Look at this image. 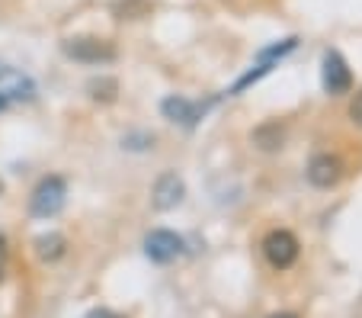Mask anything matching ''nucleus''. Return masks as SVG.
<instances>
[{
    "label": "nucleus",
    "instance_id": "nucleus-17",
    "mask_svg": "<svg viewBox=\"0 0 362 318\" xmlns=\"http://www.w3.org/2000/svg\"><path fill=\"white\" fill-rule=\"evenodd\" d=\"M0 193H4V180H0Z\"/></svg>",
    "mask_w": 362,
    "mask_h": 318
},
{
    "label": "nucleus",
    "instance_id": "nucleus-10",
    "mask_svg": "<svg viewBox=\"0 0 362 318\" xmlns=\"http://www.w3.org/2000/svg\"><path fill=\"white\" fill-rule=\"evenodd\" d=\"M64 235H58V232H48V235L35 238V254L42 257V261H58V257L64 254Z\"/></svg>",
    "mask_w": 362,
    "mask_h": 318
},
{
    "label": "nucleus",
    "instance_id": "nucleus-16",
    "mask_svg": "<svg viewBox=\"0 0 362 318\" xmlns=\"http://www.w3.org/2000/svg\"><path fill=\"white\" fill-rule=\"evenodd\" d=\"M0 280H4V244H0Z\"/></svg>",
    "mask_w": 362,
    "mask_h": 318
},
{
    "label": "nucleus",
    "instance_id": "nucleus-9",
    "mask_svg": "<svg viewBox=\"0 0 362 318\" xmlns=\"http://www.w3.org/2000/svg\"><path fill=\"white\" fill-rule=\"evenodd\" d=\"M160 110H164L167 119H173V123H183V125H192L199 119V106H192L189 100H183V97H167Z\"/></svg>",
    "mask_w": 362,
    "mask_h": 318
},
{
    "label": "nucleus",
    "instance_id": "nucleus-4",
    "mask_svg": "<svg viewBox=\"0 0 362 318\" xmlns=\"http://www.w3.org/2000/svg\"><path fill=\"white\" fill-rule=\"evenodd\" d=\"M263 251H267V261L273 263V267L286 270L295 263V257H298V242H295L292 232H269L267 242H263Z\"/></svg>",
    "mask_w": 362,
    "mask_h": 318
},
{
    "label": "nucleus",
    "instance_id": "nucleus-2",
    "mask_svg": "<svg viewBox=\"0 0 362 318\" xmlns=\"http://www.w3.org/2000/svg\"><path fill=\"white\" fill-rule=\"evenodd\" d=\"M62 52L74 62L83 64H103V62H112L116 58V49L112 42L106 39H93V35H77V39H64L62 42Z\"/></svg>",
    "mask_w": 362,
    "mask_h": 318
},
{
    "label": "nucleus",
    "instance_id": "nucleus-14",
    "mask_svg": "<svg viewBox=\"0 0 362 318\" xmlns=\"http://www.w3.org/2000/svg\"><path fill=\"white\" fill-rule=\"evenodd\" d=\"M7 103H10V97H7V93H4V90H0V113L7 110Z\"/></svg>",
    "mask_w": 362,
    "mask_h": 318
},
{
    "label": "nucleus",
    "instance_id": "nucleus-15",
    "mask_svg": "<svg viewBox=\"0 0 362 318\" xmlns=\"http://www.w3.org/2000/svg\"><path fill=\"white\" fill-rule=\"evenodd\" d=\"M269 318H298V315H292V312H279V315H269Z\"/></svg>",
    "mask_w": 362,
    "mask_h": 318
},
{
    "label": "nucleus",
    "instance_id": "nucleus-1",
    "mask_svg": "<svg viewBox=\"0 0 362 318\" xmlns=\"http://www.w3.org/2000/svg\"><path fill=\"white\" fill-rule=\"evenodd\" d=\"M64 200H68V187H64V180L62 177H45L39 187H35L29 209H33L35 219H55V215L64 209Z\"/></svg>",
    "mask_w": 362,
    "mask_h": 318
},
{
    "label": "nucleus",
    "instance_id": "nucleus-12",
    "mask_svg": "<svg viewBox=\"0 0 362 318\" xmlns=\"http://www.w3.org/2000/svg\"><path fill=\"white\" fill-rule=\"evenodd\" d=\"M349 116H353V123H356V125H362V90L356 93L353 106H349Z\"/></svg>",
    "mask_w": 362,
    "mask_h": 318
},
{
    "label": "nucleus",
    "instance_id": "nucleus-5",
    "mask_svg": "<svg viewBox=\"0 0 362 318\" xmlns=\"http://www.w3.org/2000/svg\"><path fill=\"white\" fill-rule=\"evenodd\" d=\"M321 81H324V90H327V93H346L349 90L353 74H349V68H346V62H343L340 52H327V55H324Z\"/></svg>",
    "mask_w": 362,
    "mask_h": 318
},
{
    "label": "nucleus",
    "instance_id": "nucleus-3",
    "mask_svg": "<svg viewBox=\"0 0 362 318\" xmlns=\"http://www.w3.org/2000/svg\"><path fill=\"white\" fill-rule=\"evenodd\" d=\"M144 254L154 263H170L183 254V238L173 235V232H164V229L151 232V235L144 238Z\"/></svg>",
    "mask_w": 362,
    "mask_h": 318
},
{
    "label": "nucleus",
    "instance_id": "nucleus-13",
    "mask_svg": "<svg viewBox=\"0 0 362 318\" xmlns=\"http://www.w3.org/2000/svg\"><path fill=\"white\" fill-rule=\"evenodd\" d=\"M87 318H119V315H112V312H106V309H96V312H90Z\"/></svg>",
    "mask_w": 362,
    "mask_h": 318
},
{
    "label": "nucleus",
    "instance_id": "nucleus-8",
    "mask_svg": "<svg viewBox=\"0 0 362 318\" xmlns=\"http://www.w3.org/2000/svg\"><path fill=\"white\" fill-rule=\"evenodd\" d=\"M0 90H4L7 97L13 93V97H20V100H33V93H35L33 81H29V77H23L20 71L7 68V64H0Z\"/></svg>",
    "mask_w": 362,
    "mask_h": 318
},
{
    "label": "nucleus",
    "instance_id": "nucleus-6",
    "mask_svg": "<svg viewBox=\"0 0 362 318\" xmlns=\"http://www.w3.org/2000/svg\"><path fill=\"white\" fill-rule=\"evenodd\" d=\"M183 196H186L183 180H180L177 174H164V177L154 183V196H151V203H154V209L167 212V209H177L180 203H183Z\"/></svg>",
    "mask_w": 362,
    "mask_h": 318
},
{
    "label": "nucleus",
    "instance_id": "nucleus-7",
    "mask_svg": "<svg viewBox=\"0 0 362 318\" xmlns=\"http://www.w3.org/2000/svg\"><path fill=\"white\" fill-rule=\"evenodd\" d=\"M340 177H343V164L334 154H317V158H311V164H308V180L321 190L334 187Z\"/></svg>",
    "mask_w": 362,
    "mask_h": 318
},
{
    "label": "nucleus",
    "instance_id": "nucleus-11",
    "mask_svg": "<svg viewBox=\"0 0 362 318\" xmlns=\"http://www.w3.org/2000/svg\"><path fill=\"white\" fill-rule=\"evenodd\" d=\"M90 93H93L96 100H116V81H110V77L93 81L90 84Z\"/></svg>",
    "mask_w": 362,
    "mask_h": 318
}]
</instances>
